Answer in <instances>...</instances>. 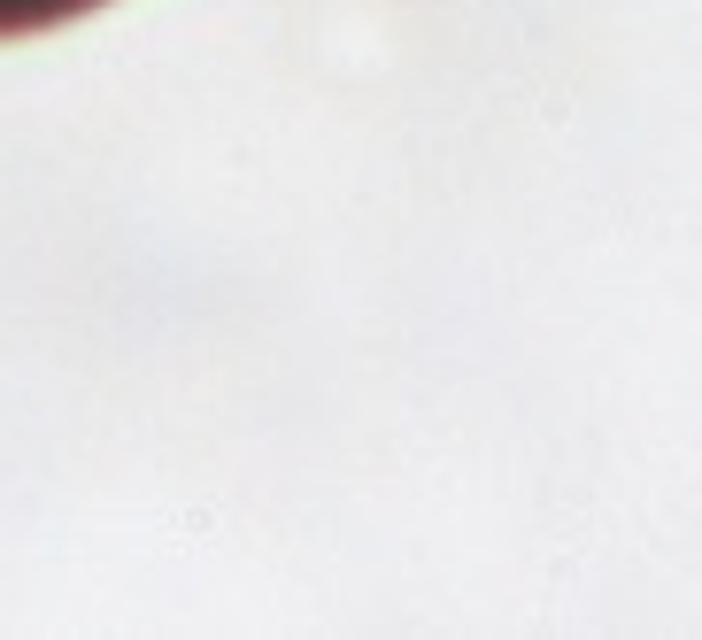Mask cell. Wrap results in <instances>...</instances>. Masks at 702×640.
Here are the masks:
<instances>
[{
    "instance_id": "6da1fadb",
    "label": "cell",
    "mask_w": 702,
    "mask_h": 640,
    "mask_svg": "<svg viewBox=\"0 0 702 640\" xmlns=\"http://www.w3.org/2000/svg\"><path fill=\"white\" fill-rule=\"evenodd\" d=\"M101 9V0H0V40H24V32H55L70 16Z\"/></svg>"
}]
</instances>
